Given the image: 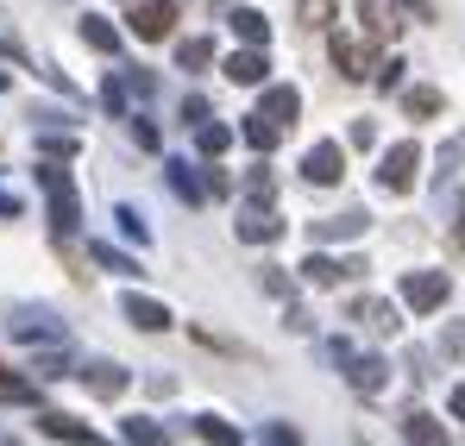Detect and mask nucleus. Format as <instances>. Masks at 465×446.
<instances>
[{
	"label": "nucleus",
	"instance_id": "28",
	"mask_svg": "<svg viewBox=\"0 0 465 446\" xmlns=\"http://www.w3.org/2000/svg\"><path fill=\"white\" fill-rule=\"evenodd\" d=\"M296 13H302L309 25H333V0H296Z\"/></svg>",
	"mask_w": 465,
	"mask_h": 446
},
{
	"label": "nucleus",
	"instance_id": "26",
	"mask_svg": "<svg viewBox=\"0 0 465 446\" xmlns=\"http://www.w3.org/2000/svg\"><path fill=\"white\" fill-rule=\"evenodd\" d=\"M195 145L208 151V157H221V151L232 145V133H227V126H208V120H202V126H195Z\"/></svg>",
	"mask_w": 465,
	"mask_h": 446
},
{
	"label": "nucleus",
	"instance_id": "5",
	"mask_svg": "<svg viewBox=\"0 0 465 446\" xmlns=\"http://www.w3.org/2000/svg\"><path fill=\"white\" fill-rule=\"evenodd\" d=\"M170 25H176V0H139L133 6V38L157 45V38H170Z\"/></svg>",
	"mask_w": 465,
	"mask_h": 446
},
{
	"label": "nucleus",
	"instance_id": "15",
	"mask_svg": "<svg viewBox=\"0 0 465 446\" xmlns=\"http://www.w3.org/2000/svg\"><path fill=\"white\" fill-rule=\"evenodd\" d=\"M352 321L359 327H371V333H396V308L378 296H365V302H352Z\"/></svg>",
	"mask_w": 465,
	"mask_h": 446
},
{
	"label": "nucleus",
	"instance_id": "9",
	"mask_svg": "<svg viewBox=\"0 0 465 446\" xmlns=\"http://www.w3.org/2000/svg\"><path fill=\"white\" fill-rule=\"evenodd\" d=\"M333 64H340V75L359 82V75L371 70V45H359L352 32H333Z\"/></svg>",
	"mask_w": 465,
	"mask_h": 446
},
{
	"label": "nucleus",
	"instance_id": "2",
	"mask_svg": "<svg viewBox=\"0 0 465 446\" xmlns=\"http://www.w3.org/2000/svg\"><path fill=\"white\" fill-rule=\"evenodd\" d=\"M447 296H453V277H447V271H409V277H402V302H409L415 314H434Z\"/></svg>",
	"mask_w": 465,
	"mask_h": 446
},
{
	"label": "nucleus",
	"instance_id": "24",
	"mask_svg": "<svg viewBox=\"0 0 465 446\" xmlns=\"http://www.w3.org/2000/svg\"><path fill=\"white\" fill-rule=\"evenodd\" d=\"M208 57H214V38H183V45H176V64H183V70H202Z\"/></svg>",
	"mask_w": 465,
	"mask_h": 446
},
{
	"label": "nucleus",
	"instance_id": "36",
	"mask_svg": "<svg viewBox=\"0 0 465 446\" xmlns=\"http://www.w3.org/2000/svg\"><path fill=\"white\" fill-rule=\"evenodd\" d=\"M264 290H271V296H290V277H283L277 264H264Z\"/></svg>",
	"mask_w": 465,
	"mask_h": 446
},
{
	"label": "nucleus",
	"instance_id": "18",
	"mask_svg": "<svg viewBox=\"0 0 465 446\" xmlns=\"http://www.w3.org/2000/svg\"><path fill=\"white\" fill-rule=\"evenodd\" d=\"M38 428H45L51 441H70V446H94V434H88L82 421H70V415H38Z\"/></svg>",
	"mask_w": 465,
	"mask_h": 446
},
{
	"label": "nucleus",
	"instance_id": "16",
	"mask_svg": "<svg viewBox=\"0 0 465 446\" xmlns=\"http://www.w3.org/2000/svg\"><path fill=\"white\" fill-rule=\"evenodd\" d=\"M227 75L239 88H252V82H264V57H258V45H245V51H232L227 57Z\"/></svg>",
	"mask_w": 465,
	"mask_h": 446
},
{
	"label": "nucleus",
	"instance_id": "17",
	"mask_svg": "<svg viewBox=\"0 0 465 446\" xmlns=\"http://www.w3.org/2000/svg\"><path fill=\"white\" fill-rule=\"evenodd\" d=\"M402 428H409V441H415V446H453V441H447V428H440L434 415H421V409H409Z\"/></svg>",
	"mask_w": 465,
	"mask_h": 446
},
{
	"label": "nucleus",
	"instance_id": "14",
	"mask_svg": "<svg viewBox=\"0 0 465 446\" xmlns=\"http://www.w3.org/2000/svg\"><path fill=\"white\" fill-rule=\"evenodd\" d=\"M365 233V214H327V221L309 226V245H321V239H359Z\"/></svg>",
	"mask_w": 465,
	"mask_h": 446
},
{
	"label": "nucleus",
	"instance_id": "25",
	"mask_svg": "<svg viewBox=\"0 0 465 446\" xmlns=\"http://www.w3.org/2000/svg\"><path fill=\"white\" fill-rule=\"evenodd\" d=\"M94 264H101V271H114V277H145V271H139L126 252H114V245H94Z\"/></svg>",
	"mask_w": 465,
	"mask_h": 446
},
{
	"label": "nucleus",
	"instance_id": "34",
	"mask_svg": "<svg viewBox=\"0 0 465 446\" xmlns=\"http://www.w3.org/2000/svg\"><path fill=\"white\" fill-rule=\"evenodd\" d=\"M183 120H189V126H202V120H208V101H202V94H189V101H183Z\"/></svg>",
	"mask_w": 465,
	"mask_h": 446
},
{
	"label": "nucleus",
	"instance_id": "4",
	"mask_svg": "<svg viewBox=\"0 0 465 446\" xmlns=\"http://www.w3.org/2000/svg\"><path fill=\"white\" fill-rule=\"evenodd\" d=\"M365 264L359 258H327V252H314L309 245V258H302V283H314V290H333V283H346V277H359Z\"/></svg>",
	"mask_w": 465,
	"mask_h": 446
},
{
	"label": "nucleus",
	"instance_id": "32",
	"mask_svg": "<svg viewBox=\"0 0 465 446\" xmlns=\"http://www.w3.org/2000/svg\"><path fill=\"white\" fill-rule=\"evenodd\" d=\"M133 139H139V145H145V151L157 145V126H152V120H145V114H133Z\"/></svg>",
	"mask_w": 465,
	"mask_h": 446
},
{
	"label": "nucleus",
	"instance_id": "35",
	"mask_svg": "<svg viewBox=\"0 0 465 446\" xmlns=\"http://www.w3.org/2000/svg\"><path fill=\"white\" fill-rule=\"evenodd\" d=\"M245 189H252V195H264V202H271V170H264V164H258V170H252V176H245Z\"/></svg>",
	"mask_w": 465,
	"mask_h": 446
},
{
	"label": "nucleus",
	"instance_id": "6",
	"mask_svg": "<svg viewBox=\"0 0 465 446\" xmlns=\"http://www.w3.org/2000/svg\"><path fill=\"white\" fill-rule=\"evenodd\" d=\"M340 164H346V157H340V145H327V139H321V145H309V157H302V176H309L314 189H333V183L346 176Z\"/></svg>",
	"mask_w": 465,
	"mask_h": 446
},
{
	"label": "nucleus",
	"instance_id": "29",
	"mask_svg": "<svg viewBox=\"0 0 465 446\" xmlns=\"http://www.w3.org/2000/svg\"><path fill=\"white\" fill-rule=\"evenodd\" d=\"M346 145H359V151H371V145H378V133H371V120H352V133H346Z\"/></svg>",
	"mask_w": 465,
	"mask_h": 446
},
{
	"label": "nucleus",
	"instance_id": "33",
	"mask_svg": "<svg viewBox=\"0 0 465 446\" xmlns=\"http://www.w3.org/2000/svg\"><path fill=\"white\" fill-rule=\"evenodd\" d=\"M264 446H302L296 428H264Z\"/></svg>",
	"mask_w": 465,
	"mask_h": 446
},
{
	"label": "nucleus",
	"instance_id": "3",
	"mask_svg": "<svg viewBox=\"0 0 465 446\" xmlns=\"http://www.w3.org/2000/svg\"><path fill=\"white\" fill-rule=\"evenodd\" d=\"M415 176H421V145H415V139L390 145V151H384V170H378V183H384L390 195H402V189H415Z\"/></svg>",
	"mask_w": 465,
	"mask_h": 446
},
{
	"label": "nucleus",
	"instance_id": "19",
	"mask_svg": "<svg viewBox=\"0 0 465 446\" xmlns=\"http://www.w3.org/2000/svg\"><path fill=\"white\" fill-rule=\"evenodd\" d=\"M82 45L114 57V51H120V25H107V19H82Z\"/></svg>",
	"mask_w": 465,
	"mask_h": 446
},
{
	"label": "nucleus",
	"instance_id": "10",
	"mask_svg": "<svg viewBox=\"0 0 465 446\" xmlns=\"http://www.w3.org/2000/svg\"><path fill=\"white\" fill-rule=\"evenodd\" d=\"M258 114H264V120H277V126H290V120L302 114V94H296L290 82H277V88H264V101H258Z\"/></svg>",
	"mask_w": 465,
	"mask_h": 446
},
{
	"label": "nucleus",
	"instance_id": "21",
	"mask_svg": "<svg viewBox=\"0 0 465 446\" xmlns=\"http://www.w3.org/2000/svg\"><path fill=\"white\" fill-rule=\"evenodd\" d=\"M232 32H239L245 45H271V25H264V13H252V6L232 13Z\"/></svg>",
	"mask_w": 465,
	"mask_h": 446
},
{
	"label": "nucleus",
	"instance_id": "31",
	"mask_svg": "<svg viewBox=\"0 0 465 446\" xmlns=\"http://www.w3.org/2000/svg\"><path fill=\"white\" fill-rule=\"evenodd\" d=\"M38 145L51 151V157H57V151H64V157H76V139H70V133H45V139H38Z\"/></svg>",
	"mask_w": 465,
	"mask_h": 446
},
{
	"label": "nucleus",
	"instance_id": "37",
	"mask_svg": "<svg viewBox=\"0 0 465 446\" xmlns=\"http://www.w3.org/2000/svg\"><path fill=\"white\" fill-rule=\"evenodd\" d=\"M447 409H453V415H465V383H453V390H447Z\"/></svg>",
	"mask_w": 465,
	"mask_h": 446
},
{
	"label": "nucleus",
	"instance_id": "13",
	"mask_svg": "<svg viewBox=\"0 0 465 446\" xmlns=\"http://www.w3.org/2000/svg\"><path fill=\"white\" fill-rule=\"evenodd\" d=\"M120 308H126V321H133L139 333H157V327H170V308H163V302H152V296H126Z\"/></svg>",
	"mask_w": 465,
	"mask_h": 446
},
{
	"label": "nucleus",
	"instance_id": "8",
	"mask_svg": "<svg viewBox=\"0 0 465 446\" xmlns=\"http://www.w3.org/2000/svg\"><path fill=\"white\" fill-rule=\"evenodd\" d=\"M82 383H88V396H120L133 383V372L114 365V359H94V365H82Z\"/></svg>",
	"mask_w": 465,
	"mask_h": 446
},
{
	"label": "nucleus",
	"instance_id": "39",
	"mask_svg": "<svg viewBox=\"0 0 465 446\" xmlns=\"http://www.w3.org/2000/svg\"><path fill=\"white\" fill-rule=\"evenodd\" d=\"M396 13H415V19H421V13H428V0H396Z\"/></svg>",
	"mask_w": 465,
	"mask_h": 446
},
{
	"label": "nucleus",
	"instance_id": "7",
	"mask_svg": "<svg viewBox=\"0 0 465 446\" xmlns=\"http://www.w3.org/2000/svg\"><path fill=\"white\" fill-rule=\"evenodd\" d=\"M327 352L346 365V377H352L365 396H378V390H384V377H390V372H384V359H359V352H346V346H327Z\"/></svg>",
	"mask_w": 465,
	"mask_h": 446
},
{
	"label": "nucleus",
	"instance_id": "12",
	"mask_svg": "<svg viewBox=\"0 0 465 446\" xmlns=\"http://www.w3.org/2000/svg\"><path fill=\"white\" fill-rule=\"evenodd\" d=\"M232 233H239V239H245V245H271V239H277V233H283V221H277V214H271V208H245V214H239V226H232Z\"/></svg>",
	"mask_w": 465,
	"mask_h": 446
},
{
	"label": "nucleus",
	"instance_id": "22",
	"mask_svg": "<svg viewBox=\"0 0 465 446\" xmlns=\"http://www.w3.org/2000/svg\"><path fill=\"white\" fill-rule=\"evenodd\" d=\"M126 441L133 446H163V421H152V415H126Z\"/></svg>",
	"mask_w": 465,
	"mask_h": 446
},
{
	"label": "nucleus",
	"instance_id": "11",
	"mask_svg": "<svg viewBox=\"0 0 465 446\" xmlns=\"http://www.w3.org/2000/svg\"><path fill=\"white\" fill-rule=\"evenodd\" d=\"M163 176H170V189H176V195H183L189 208H202V202L214 195V189H208V183L195 176V164H183V157H176V164H163Z\"/></svg>",
	"mask_w": 465,
	"mask_h": 446
},
{
	"label": "nucleus",
	"instance_id": "1",
	"mask_svg": "<svg viewBox=\"0 0 465 446\" xmlns=\"http://www.w3.org/2000/svg\"><path fill=\"white\" fill-rule=\"evenodd\" d=\"M38 183H45V195H51V221H57V233H76V221H82L76 183H70L57 164H38Z\"/></svg>",
	"mask_w": 465,
	"mask_h": 446
},
{
	"label": "nucleus",
	"instance_id": "27",
	"mask_svg": "<svg viewBox=\"0 0 465 446\" xmlns=\"http://www.w3.org/2000/svg\"><path fill=\"white\" fill-rule=\"evenodd\" d=\"M195 434H202L208 446H232V441H239V434L227 428V421H214V415H202V421H195Z\"/></svg>",
	"mask_w": 465,
	"mask_h": 446
},
{
	"label": "nucleus",
	"instance_id": "20",
	"mask_svg": "<svg viewBox=\"0 0 465 446\" xmlns=\"http://www.w3.org/2000/svg\"><path fill=\"white\" fill-rule=\"evenodd\" d=\"M447 101H440V88H402V114L409 120H428V114H440Z\"/></svg>",
	"mask_w": 465,
	"mask_h": 446
},
{
	"label": "nucleus",
	"instance_id": "30",
	"mask_svg": "<svg viewBox=\"0 0 465 446\" xmlns=\"http://www.w3.org/2000/svg\"><path fill=\"white\" fill-rule=\"evenodd\" d=\"M114 221H120V233H126V239H145V221H139V208H120Z\"/></svg>",
	"mask_w": 465,
	"mask_h": 446
},
{
	"label": "nucleus",
	"instance_id": "38",
	"mask_svg": "<svg viewBox=\"0 0 465 446\" xmlns=\"http://www.w3.org/2000/svg\"><path fill=\"white\" fill-rule=\"evenodd\" d=\"M0 214H6V221H19V195H6V189H0Z\"/></svg>",
	"mask_w": 465,
	"mask_h": 446
},
{
	"label": "nucleus",
	"instance_id": "23",
	"mask_svg": "<svg viewBox=\"0 0 465 446\" xmlns=\"http://www.w3.org/2000/svg\"><path fill=\"white\" fill-rule=\"evenodd\" d=\"M277 139H283V126H277V120H264V114H252V120H245V145L271 151Z\"/></svg>",
	"mask_w": 465,
	"mask_h": 446
}]
</instances>
